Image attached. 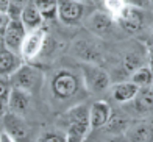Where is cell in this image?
Wrapping results in <instances>:
<instances>
[{
  "mask_svg": "<svg viewBox=\"0 0 153 142\" xmlns=\"http://www.w3.org/2000/svg\"><path fill=\"white\" fill-rule=\"evenodd\" d=\"M86 91L83 83L81 72H75L72 69H59L53 74L50 80L52 97L58 103H74L81 98Z\"/></svg>",
  "mask_w": 153,
  "mask_h": 142,
  "instance_id": "1",
  "label": "cell"
},
{
  "mask_svg": "<svg viewBox=\"0 0 153 142\" xmlns=\"http://www.w3.org/2000/svg\"><path fill=\"white\" fill-rule=\"evenodd\" d=\"M62 122L66 123L67 142H85L89 131L92 130L89 120V106L85 103L71 106L62 116Z\"/></svg>",
  "mask_w": 153,
  "mask_h": 142,
  "instance_id": "2",
  "label": "cell"
},
{
  "mask_svg": "<svg viewBox=\"0 0 153 142\" xmlns=\"http://www.w3.org/2000/svg\"><path fill=\"white\" fill-rule=\"evenodd\" d=\"M11 88L25 91L28 94H34L41 89L44 83V74L38 67L30 64H22L14 74L10 77Z\"/></svg>",
  "mask_w": 153,
  "mask_h": 142,
  "instance_id": "3",
  "label": "cell"
},
{
  "mask_svg": "<svg viewBox=\"0 0 153 142\" xmlns=\"http://www.w3.org/2000/svg\"><path fill=\"white\" fill-rule=\"evenodd\" d=\"M80 72H81V77H83V83H85L86 92H89L91 95L103 94L105 91L109 89L111 78L105 70L100 69L99 66L86 62V64L81 66Z\"/></svg>",
  "mask_w": 153,
  "mask_h": 142,
  "instance_id": "4",
  "label": "cell"
},
{
  "mask_svg": "<svg viewBox=\"0 0 153 142\" xmlns=\"http://www.w3.org/2000/svg\"><path fill=\"white\" fill-rule=\"evenodd\" d=\"M85 16V2L78 0H58V19L64 25L74 27Z\"/></svg>",
  "mask_w": 153,
  "mask_h": 142,
  "instance_id": "5",
  "label": "cell"
},
{
  "mask_svg": "<svg viewBox=\"0 0 153 142\" xmlns=\"http://www.w3.org/2000/svg\"><path fill=\"white\" fill-rule=\"evenodd\" d=\"M28 30L25 28V25L22 24V20H11L5 28V47L8 50L14 52L17 55H20V48H22V44L25 41V36Z\"/></svg>",
  "mask_w": 153,
  "mask_h": 142,
  "instance_id": "6",
  "label": "cell"
},
{
  "mask_svg": "<svg viewBox=\"0 0 153 142\" xmlns=\"http://www.w3.org/2000/svg\"><path fill=\"white\" fill-rule=\"evenodd\" d=\"M45 45V31L42 28H38V30L28 31L25 36V41L20 48V56H22L24 61H31L33 58L42 52V48Z\"/></svg>",
  "mask_w": 153,
  "mask_h": 142,
  "instance_id": "7",
  "label": "cell"
},
{
  "mask_svg": "<svg viewBox=\"0 0 153 142\" xmlns=\"http://www.w3.org/2000/svg\"><path fill=\"white\" fill-rule=\"evenodd\" d=\"M127 111L134 117H144L153 112V92L150 88H141L131 102L125 103Z\"/></svg>",
  "mask_w": 153,
  "mask_h": 142,
  "instance_id": "8",
  "label": "cell"
},
{
  "mask_svg": "<svg viewBox=\"0 0 153 142\" xmlns=\"http://www.w3.org/2000/svg\"><path fill=\"white\" fill-rule=\"evenodd\" d=\"M3 128L16 141H25L30 136V126L27 125V122L20 117V114L11 111L3 114Z\"/></svg>",
  "mask_w": 153,
  "mask_h": 142,
  "instance_id": "9",
  "label": "cell"
},
{
  "mask_svg": "<svg viewBox=\"0 0 153 142\" xmlns=\"http://www.w3.org/2000/svg\"><path fill=\"white\" fill-rule=\"evenodd\" d=\"M114 22H116V19L109 13L97 11V13L89 16L86 25L97 36H108L114 30Z\"/></svg>",
  "mask_w": 153,
  "mask_h": 142,
  "instance_id": "10",
  "label": "cell"
},
{
  "mask_svg": "<svg viewBox=\"0 0 153 142\" xmlns=\"http://www.w3.org/2000/svg\"><path fill=\"white\" fill-rule=\"evenodd\" d=\"M111 114H113V109H111V106L106 102H103V100L94 102L91 106H89L91 128L92 130H99V128L106 126L108 122H109V119H111Z\"/></svg>",
  "mask_w": 153,
  "mask_h": 142,
  "instance_id": "11",
  "label": "cell"
},
{
  "mask_svg": "<svg viewBox=\"0 0 153 142\" xmlns=\"http://www.w3.org/2000/svg\"><path fill=\"white\" fill-rule=\"evenodd\" d=\"M116 20L122 25V28H125V30H128V31H137V30H141V28H142L144 14H142V10L127 5V8L122 11V14Z\"/></svg>",
  "mask_w": 153,
  "mask_h": 142,
  "instance_id": "12",
  "label": "cell"
},
{
  "mask_svg": "<svg viewBox=\"0 0 153 142\" xmlns=\"http://www.w3.org/2000/svg\"><path fill=\"white\" fill-rule=\"evenodd\" d=\"M139 89L141 88H139L137 84H134L131 80L130 81H119V83H116L109 88L111 97L114 98V102L123 103V105L133 100L136 97V94L139 92Z\"/></svg>",
  "mask_w": 153,
  "mask_h": 142,
  "instance_id": "13",
  "label": "cell"
},
{
  "mask_svg": "<svg viewBox=\"0 0 153 142\" xmlns=\"http://www.w3.org/2000/svg\"><path fill=\"white\" fill-rule=\"evenodd\" d=\"M22 56L8 50L6 47H3L0 50V77L10 78L16 70L22 66Z\"/></svg>",
  "mask_w": 153,
  "mask_h": 142,
  "instance_id": "14",
  "label": "cell"
},
{
  "mask_svg": "<svg viewBox=\"0 0 153 142\" xmlns=\"http://www.w3.org/2000/svg\"><path fill=\"white\" fill-rule=\"evenodd\" d=\"M127 130L130 142H153V122H137Z\"/></svg>",
  "mask_w": 153,
  "mask_h": 142,
  "instance_id": "15",
  "label": "cell"
},
{
  "mask_svg": "<svg viewBox=\"0 0 153 142\" xmlns=\"http://www.w3.org/2000/svg\"><path fill=\"white\" fill-rule=\"evenodd\" d=\"M31 94L25 91H20L13 88L11 94H10V102H8V111L16 112V114H24L30 106V100H31Z\"/></svg>",
  "mask_w": 153,
  "mask_h": 142,
  "instance_id": "16",
  "label": "cell"
},
{
  "mask_svg": "<svg viewBox=\"0 0 153 142\" xmlns=\"http://www.w3.org/2000/svg\"><path fill=\"white\" fill-rule=\"evenodd\" d=\"M20 20H22V24L25 25V28L28 31H33V30H38V28L42 27L44 24V17L42 14H41V11L34 6V3L31 2L27 8L24 10L22 16H20Z\"/></svg>",
  "mask_w": 153,
  "mask_h": 142,
  "instance_id": "17",
  "label": "cell"
},
{
  "mask_svg": "<svg viewBox=\"0 0 153 142\" xmlns=\"http://www.w3.org/2000/svg\"><path fill=\"white\" fill-rule=\"evenodd\" d=\"M33 3L45 20H53L58 17V0H33Z\"/></svg>",
  "mask_w": 153,
  "mask_h": 142,
  "instance_id": "18",
  "label": "cell"
},
{
  "mask_svg": "<svg viewBox=\"0 0 153 142\" xmlns=\"http://www.w3.org/2000/svg\"><path fill=\"white\" fill-rule=\"evenodd\" d=\"M130 80L137 84L139 88H150L153 83V70L149 66H142L131 74Z\"/></svg>",
  "mask_w": 153,
  "mask_h": 142,
  "instance_id": "19",
  "label": "cell"
},
{
  "mask_svg": "<svg viewBox=\"0 0 153 142\" xmlns=\"http://www.w3.org/2000/svg\"><path fill=\"white\" fill-rule=\"evenodd\" d=\"M31 2H33V0H10V6H8V11H6V16H8L11 20L20 19L24 10Z\"/></svg>",
  "mask_w": 153,
  "mask_h": 142,
  "instance_id": "20",
  "label": "cell"
},
{
  "mask_svg": "<svg viewBox=\"0 0 153 142\" xmlns=\"http://www.w3.org/2000/svg\"><path fill=\"white\" fill-rule=\"evenodd\" d=\"M11 83L5 77H0V114H5L8 109L10 94H11Z\"/></svg>",
  "mask_w": 153,
  "mask_h": 142,
  "instance_id": "21",
  "label": "cell"
},
{
  "mask_svg": "<svg viewBox=\"0 0 153 142\" xmlns=\"http://www.w3.org/2000/svg\"><path fill=\"white\" fill-rule=\"evenodd\" d=\"M103 5H105L106 11H108L114 19L119 17L120 14H122V11L127 8L125 0H103Z\"/></svg>",
  "mask_w": 153,
  "mask_h": 142,
  "instance_id": "22",
  "label": "cell"
},
{
  "mask_svg": "<svg viewBox=\"0 0 153 142\" xmlns=\"http://www.w3.org/2000/svg\"><path fill=\"white\" fill-rule=\"evenodd\" d=\"M38 142H67L66 133H61L58 130H48L41 134Z\"/></svg>",
  "mask_w": 153,
  "mask_h": 142,
  "instance_id": "23",
  "label": "cell"
},
{
  "mask_svg": "<svg viewBox=\"0 0 153 142\" xmlns=\"http://www.w3.org/2000/svg\"><path fill=\"white\" fill-rule=\"evenodd\" d=\"M125 3L128 6H134V8H139V10H145L152 5L150 0H125Z\"/></svg>",
  "mask_w": 153,
  "mask_h": 142,
  "instance_id": "24",
  "label": "cell"
},
{
  "mask_svg": "<svg viewBox=\"0 0 153 142\" xmlns=\"http://www.w3.org/2000/svg\"><path fill=\"white\" fill-rule=\"evenodd\" d=\"M0 142H16V139L11 136V134H8L6 131H2L0 133Z\"/></svg>",
  "mask_w": 153,
  "mask_h": 142,
  "instance_id": "25",
  "label": "cell"
},
{
  "mask_svg": "<svg viewBox=\"0 0 153 142\" xmlns=\"http://www.w3.org/2000/svg\"><path fill=\"white\" fill-rule=\"evenodd\" d=\"M147 61H149V67L153 70V44L149 47V50H147Z\"/></svg>",
  "mask_w": 153,
  "mask_h": 142,
  "instance_id": "26",
  "label": "cell"
},
{
  "mask_svg": "<svg viewBox=\"0 0 153 142\" xmlns=\"http://www.w3.org/2000/svg\"><path fill=\"white\" fill-rule=\"evenodd\" d=\"M8 6H10V0H0V13H5L6 14Z\"/></svg>",
  "mask_w": 153,
  "mask_h": 142,
  "instance_id": "27",
  "label": "cell"
},
{
  "mask_svg": "<svg viewBox=\"0 0 153 142\" xmlns=\"http://www.w3.org/2000/svg\"><path fill=\"white\" fill-rule=\"evenodd\" d=\"M150 89H152V92H153V83H152V86H150Z\"/></svg>",
  "mask_w": 153,
  "mask_h": 142,
  "instance_id": "28",
  "label": "cell"
},
{
  "mask_svg": "<svg viewBox=\"0 0 153 142\" xmlns=\"http://www.w3.org/2000/svg\"><path fill=\"white\" fill-rule=\"evenodd\" d=\"M150 3H152V5H153V0H150Z\"/></svg>",
  "mask_w": 153,
  "mask_h": 142,
  "instance_id": "29",
  "label": "cell"
},
{
  "mask_svg": "<svg viewBox=\"0 0 153 142\" xmlns=\"http://www.w3.org/2000/svg\"><path fill=\"white\" fill-rule=\"evenodd\" d=\"M78 2H85V0H78Z\"/></svg>",
  "mask_w": 153,
  "mask_h": 142,
  "instance_id": "30",
  "label": "cell"
},
{
  "mask_svg": "<svg viewBox=\"0 0 153 142\" xmlns=\"http://www.w3.org/2000/svg\"><path fill=\"white\" fill-rule=\"evenodd\" d=\"M152 33H153V28H152Z\"/></svg>",
  "mask_w": 153,
  "mask_h": 142,
  "instance_id": "31",
  "label": "cell"
},
{
  "mask_svg": "<svg viewBox=\"0 0 153 142\" xmlns=\"http://www.w3.org/2000/svg\"><path fill=\"white\" fill-rule=\"evenodd\" d=\"M0 50H2V48H0Z\"/></svg>",
  "mask_w": 153,
  "mask_h": 142,
  "instance_id": "32",
  "label": "cell"
}]
</instances>
